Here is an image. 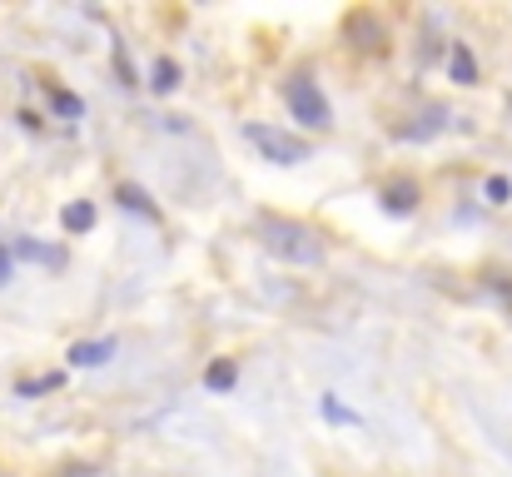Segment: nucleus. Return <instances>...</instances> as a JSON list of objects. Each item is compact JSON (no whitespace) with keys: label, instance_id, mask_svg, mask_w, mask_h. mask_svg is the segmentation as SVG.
Instances as JSON below:
<instances>
[{"label":"nucleus","instance_id":"1","mask_svg":"<svg viewBox=\"0 0 512 477\" xmlns=\"http://www.w3.org/2000/svg\"><path fill=\"white\" fill-rule=\"evenodd\" d=\"M259 239L269 254H279L284 264H324V239L304 224V219H284V214H259Z\"/></svg>","mask_w":512,"mask_h":477},{"label":"nucleus","instance_id":"15","mask_svg":"<svg viewBox=\"0 0 512 477\" xmlns=\"http://www.w3.org/2000/svg\"><path fill=\"white\" fill-rule=\"evenodd\" d=\"M50 100H55V110H60V115H65V120H80V115H85V105H80V100H75V95H65V90H55V95H50Z\"/></svg>","mask_w":512,"mask_h":477},{"label":"nucleus","instance_id":"16","mask_svg":"<svg viewBox=\"0 0 512 477\" xmlns=\"http://www.w3.org/2000/svg\"><path fill=\"white\" fill-rule=\"evenodd\" d=\"M483 194H488L493 204H508V199H512V184H508V179H503V174H493V179L483 184Z\"/></svg>","mask_w":512,"mask_h":477},{"label":"nucleus","instance_id":"2","mask_svg":"<svg viewBox=\"0 0 512 477\" xmlns=\"http://www.w3.org/2000/svg\"><path fill=\"white\" fill-rule=\"evenodd\" d=\"M284 105H289V115H294L304 130H329V125H334V105H329V95L319 90V80H309V75H289V80H284Z\"/></svg>","mask_w":512,"mask_h":477},{"label":"nucleus","instance_id":"7","mask_svg":"<svg viewBox=\"0 0 512 477\" xmlns=\"http://www.w3.org/2000/svg\"><path fill=\"white\" fill-rule=\"evenodd\" d=\"M448 75H453V85H478V60L463 40L448 45Z\"/></svg>","mask_w":512,"mask_h":477},{"label":"nucleus","instance_id":"14","mask_svg":"<svg viewBox=\"0 0 512 477\" xmlns=\"http://www.w3.org/2000/svg\"><path fill=\"white\" fill-rule=\"evenodd\" d=\"M60 388V373H45V378H25L15 383V398H40V393H55Z\"/></svg>","mask_w":512,"mask_h":477},{"label":"nucleus","instance_id":"18","mask_svg":"<svg viewBox=\"0 0 512 477\" xmlns=\"http://www.w3.org/2000/svg\"><path fill=\"white\" fill-rule=\"evenodd\" d=\"M508 105H512V95H508Z\"/></svg>","mask_w":512,"mask_h":477},{"label":"nucleus","instance_id":"5","mask_svg":"<svg viewBox=\"0 0 512 477\" xmlns=\"http://www.w3.org/2000/svg\"><path fill=\"white\" fill-rule=\"evenodd\" d=\"M343 30H348V35H358V40H353L358 50H373V55H378V50L388 45V40H383V25H378V20H373L368 10H353Z\"/></svg>","mask_w":512,"mask_h":477},{"label":"nucleus","instance_id":"17","mask_svg":"<svg viewBox=\"0 0 512 477\" xmlns=\"http://www.w3.org/2000/svg\"><path fill=\"white\" fill-rule=\"evenodd\" d=\"M10 274H15V249H10V244H0V289L10 284Z\"/></svg>","mask_w":512,"mask_h":477},{"label":"nucleus","instance_id":"6","mask_svg":"<svg viewBox=\"0 0 512 477\" xmlns=\"http://www.w3.org/2000/svg\"><path fill=\"white\" fill-rule=\"evenodd\" d=\"M10 249H15V259H30V264H40V269H65V249H55V244H40V239H15Z\"/></svg>","mask_w":512,"mask_h":477},{"label":"nucleus","instance_id":"4","mask_svg":"<svg viewBox=\"0 0 512 477\" xmlns=\"http://www.w3.org/2000/svg\"><path fill=\"white\" fill-rule=\"evenodd\" d=\"M115 348H120L115 338H85L70 348V368H105L115 358Z\"/></svg>","mask_w":512,"mask_h":477},{"label":"nucleus","instance_id":"10","mask_svg":"<svg viewBox=\"0 0 512 477\" xmlns=\"http://www.w3.org/2000/svg\"><path fill=\"white\" fill-rule=\"evenodd\" d=\"M319 413H324V423H334V428H358V423H363L339 393H324V398H319Z\"/></svg>","mask_w":512,"mask_h":477},{"label":"nucleus","instance_id":"11","mask_svg":"<svg viewBox=\"0 0 512 477\" xmlns=\"http://www.w3.org/2000/svg\"><path fill=\"white\" fill-rule=\"evenodd\" d=\"M383 209L388 214H413L418 209V184H388L383 189Z\"/></svg>","mask_w":512,"mask_h":477},{"label":"nucleus","instance_id":"8","mask_svg":"<svg viewBox=\"0 0 512 477\" xmlns=\"http://www.w3.org/2000/svg\"><path fill=\"white\" fill-rule=\"evenodd\" d=\"M60 229H65V234H90V229H95V204H90V199H70V204L60 209Z\"/></svg>","mask_w":512,"mask_h":477},{"label":"nucleus","instance_id":"12","mask_svg":"<svg viewBox=\"0 0 512 477\" xmlns=\"http://www.w3.org/2000/svg\"><path fill=\"white\" fill-rule=\"evenodd\" d=\"M120 204L135 209V214H145V219H160V209L150 204V194H145L140 184H120Z\"/></svg>","mask_w":512,"mask_h":477},{"label":"nucleus","instance_id":"9","mask_svg":"<svg viewBox=\"0 0 512 477\" xmlns=\"http://www.w3.org/2000/svg\"><path fill=\"white\" fill-rule=\"evenodd\" d=\"M234 383H239V363H234V358H214V363L204 368V388H209V393H229Z\"/></svg>","mask_w":512,"mask_h":477},{"label":"nucleus","instance_id":"13","mask_svg":"<svg viewBox=\"0 0 512 477\" xmlns=\"http://www.w3.org/2000/svg\"><path fill=\"white\" fill-rule=\"evenodd\" d=\"M174 85H179V65H174L170 55H160V60H155V75H150V90H155V95H170Z\"/></svg>","mask_w":512,"mask_h":477},{"label":"nucleus","instance_id":"3","mask_svg":"<svg viewBox=\"0 0 512 477\" xmlns=\"http://www.w3.org/2000/svg\"><path fill=\"white\" fill-rule=\"evenodd\" d=\"M244 140L269 159V164H304V159L314 155V145H309L304 135H289V130H279V125H259V120L244 125Z\"/></svg>","mask_w":512,"mask_h":477}]
</instances>
